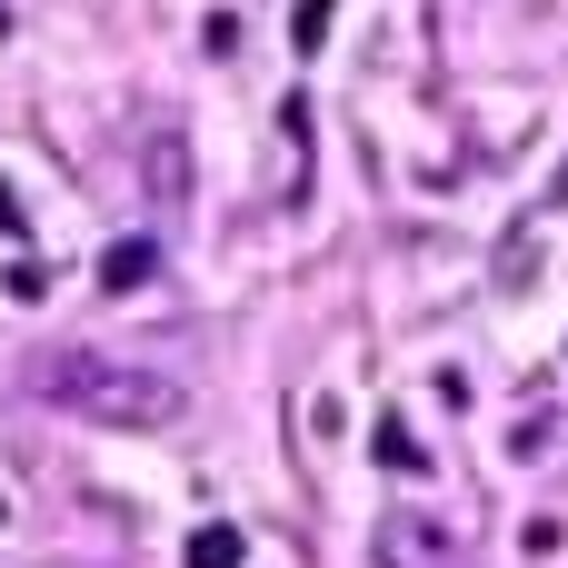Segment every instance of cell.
I'll use <instances>...</instances> for the list:
<instances>
[{"label":"cell","mask_w":568,"mask_h":568,"mask_svg":"<svg viewBox=\"0 0 568 568\" xmlns=\"http://www.w3.org/2000/svg\"><path fill=\"white\" fill-rule=\"evenodd\" d=\"M30 399L70 409V419H100V429H170L190 409L170 369H130L110 349H40L30 359Z\"/></svg>","instance_id":"obj_1"},{"label":"cell","mask_w":568,"mask_h":568,"mask_svg":"<svg viewBox=\"0 0 568 568\" xmlns=\"http://www.w3.org/2000/svg\"><path fill=\"white\" fill-rule=\"evenodd\" d=\"M0 529H10V509H0Z\"/></svg>","instance_id":"obj_9"},{"label":"cell","mask_w":568,"mask_h":568,"mask_svg":"<svg viewBox=\"0 0 568 568\" xmlns=\"http://www.w3.org/2000/svg\"><path fill=\"white\" fill-rule=\"evenodd\" d=\"M250 559V539L230 529V519H210V529H190V549H180V568H240Z\"/></svg>","instance_id":"obj_4"},{"label":"cell","mask_w":568,"mask_h":568,"mask_svg":"<svg viewBox=\"0 0 568 568\" xmlns=\"http://www.w3.org/2000/svg\"><path fill=\"white\" fill-rule=\"evenodd\" d=\"M329 20H339V0H300V10H290V40H300V50H320V40H329Z\"/></svg>","instance_id":"obj_5"},{"label":"cell","mask_w":568,"mask_h":568,"mask_svg":"<svg viewBox=\"0 0 568 568\" xmlns=\"http://www.w3.org/2000/svg\"><path fill=\"white\" fill-rule=\"evenodd\" d=\"M0 240H30V210L10 200V180H0Z\"/></svg>","instance_id":"obj_7"},{"label":"cell","mask_w":568,"mask_h":568,"mask_svg":"<svg viewBox=\"0 0 568 568\" xmlns=\"http://www.w3.org/2000/svg\"><path fill=\"white\" fill-rule=\"evenodd\" d=\"M150 270H160V240H110L100 250V290H140Z\"/></svg>","instance_id":"obj_3"},{"label":"cell","mask_w":568,"mask_h":568,"mask_svg":"<svg viewBox=\"0 0 568 568\" xmlns=\"http://www.w3.org/2000/svg\"><path fill=\"white\" fill-rule=\"evenodd\" d=\"M549 210H568V170H559V190H549Z\"/></svg>","instance_id":"obj_8"},{"label":"cell","mask_w":568,"mask_h":568,"mask_svg":"<svg viewBox=\"0 0 568 568\" xmlns=\"http://www.w3.org/2000/svg\"><path fill=\"white\" fill-rule=\"evenodd\" d=\"M379 559H389V568H439V559H449V549H439V519H389Z\"/></svg>","instance_id":"obj_2"},{"label":"cell","mask_w":568,"mask_h":568,"mask_svg":"<svg viewBox=\"0 0 568 568\" xmlns=\"http://www.w3.org/2000/svg\"><path fill=\"white\" fill-rule=\"evenodd\" d=\"M379 459H389V469H429V449H419L399 419H379Z\"/></svg>","instance_id":"obj_6"}]
</instances>
